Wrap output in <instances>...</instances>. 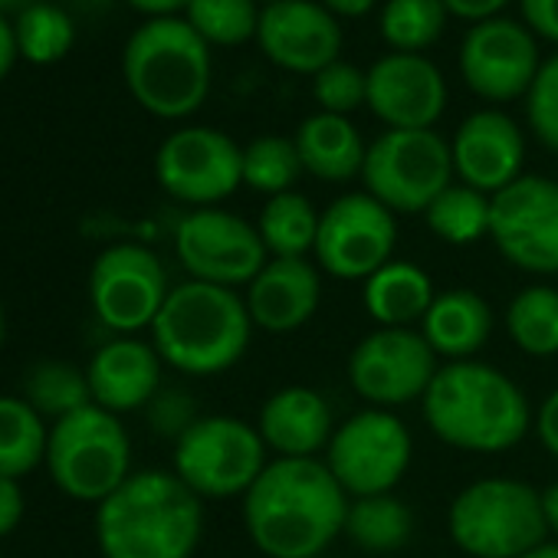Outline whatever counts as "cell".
I'll use <instances>...</instances> for the list:
<instances>
[{"instance_id": "39", "label": "cell", "mask_w": 558, "mask_h": 558, "mask_svg": "<svg viewBox=\"0 0 558 558\" xmlns=\"http://www.w3.org/2000/svg\"><path fill=\"white\" fill-rule=\"evenodd\" d=\"M145 414H148L151 430L161 434V437H171V440H178V437L201 417L187 391H181V388H165V385H161V391L148 401Z\"/></svg>"}, {"instance_id": "35", "label": "cell", "mask_w": 558, "mask_h": 558, "mask_svg": "<svg viewBox=\"0 0 558 558\" xmlns=\"http://www.w3.org/2000/svg\"><path fill=\"white\" fill-rule=\"evenodd\" d=\"M444 0H388L381 11V40L391 53H424L447 27Z\"/></svg>"}, {"instance_id": "40", "label": "cell", "mask_w": 558, "mask_h": 558, "mask_svg": "<svg viewBox=\"0 0 558 558\" xmlns=\"http://www.w3.org/2000/svg\"><path fill=\"white\" fill-rule=\"evenodd\" d=\"M519 11L535 40H548L558 47V0H519Z\"/></svg>"}, {"instance_id": "47", "label": "cell", "mask_w": 558, "mask_h": 558, "mask_svg": "<svg viewBox=\"0 0 558 558\" xmlns=\"http://www.w3.org/2000/svg\"><path fill=\"white\" fill-rule=\"evenodd\" d=\"M542 512H545V525L548 532L558 535V480L551 486L542 489Z\"/></svg>"}, {"instance_id": "24", "label": "cell", "mask_w": 558, "mask_h": 558, "mask_svg": "<svg viewBox=\"0 0 558 558\" xmlns=\"http://www.w3.org/2000/svg\"><path fill=\"white\" fill-rule=\"evenodd\" d=\"M493 332V310L473 290H444L434 296L427 316L421 319V336L437 359L470 362Z\"/></svg>"}, {"instance_id": "46", "label": "cell", "mask_w": 558, "mask_h": 558, "mask_svg": "<svg viewBox=\"0 0 558 558\" xmlns=\"http://www.w3.org/2000/svg\"><path fill=\"white\" fill-rule=\"evenodd\" d=\"M319 4L336 14L339 21H359L365 14H372V8L378 4V0H319Z\"/></svg>"}, {"instance_id": "19", "label": "cell", "mask_w": 558, "mask_h": 558, "mask_svg": "<svg viewBox=\"0 0 558 558\" xmlns=\"http://www.w3.org/2000/svg\"><path fill=\"white\" fill-rule=\"evenodd\" d=\"M365 106L385 129H434L447 109V80L424 53H388L368 70Z\"/></svg>"}, {"instance_id": "23", "label": "cell", "mask_w": 558, "mask_h": 558, "mask_svg": "<svg viewBox=\"0 0 558 558\" xmlns=\"http://www.w3.org/2000/svg\"><path fill=\"white\" fill-rule=\"evenodd\" d=\"M256 430L272 457L310 460L329 447L336 434V421L329 401L316 388L287 385L263 401Z\"/></svg>"}, {"instance_id": "25", "label": "cell", "mask_w": 558, "mask_h": 558, "mask_svg": "<svg viewBox=\"0 0 558 558\" xmlns=\"http://www.w3.org/2000/svg\"><path fill=\"white\" fill-rule=\"evenodd\" d=\"M293 142L306 174L329 184H345L352 178H362L368 145L355 129V122H349V116L316 112L300 122Z\"/></svg>"}, {"instance_id": "16", "label": "cell", "mask_w": 558, "mask_h": 558, "mask_svg": "<svg viewBox=\"0 0 558 558\" xmlns=\"http://www.w3.org/2000/svg\"><path fill=\"white\" fill-rule=\"evenodd\" d=\"M437 372V355L421 329H375L349 355L352 391L381 411L424 401Z\"/></svg>"}, {"instance_id": "41", "label": "cell", "mask_w": 558, "mask_h": 558, "mask_svg": "<svg viewBox=\"0 0 558 558\" xmlns=\"http://www.w3.org/2000/svg\"><path fill=\"white\" fill-rule=\"evenodd\" d=\"M24 509H27V499H24L21 480L0 476V538H8L21 525Z\"/></svg>"}, {"instance_id": "44", "label": "cell", "mask_w": 558, "mask_h": 558, "mask_svg": "<svg viewBox=\"0 0 558 558\" xmlns=\"http://www.w3.org/2000/svg\"><path fill=\"white\" fill-rule=\"evenodd\" d=\"M129 8H135L138 14H145L148 21L155 17H178L187 11L191 0H125Z\"/></svg>"}, {"instance_id": "51", "label": "cell", "mask_w": 558, "mask_h": 558, "mask_svg": "<svg viewBox=\"0 0 558 558\" xmlns=\"http://www.w3.org/2000/svg\"><path fill=\"white\" fill-rule=\"evenodd\" d=\"M256 4H263V8H266V4H279V0H256Z\"/></svg>"}, {"instance_id": "30", "label": "cell", "mask_w": 558, "mask_h": 558, "mask_svg": "<svg viewBox=\"0 0 558 558\" xmlns=\"http://www.w3.org/2000/svg\"><path fill=\"white\" fill-rule=\"evenodd\" d=\"M506 332L529 359L558 355V290L545 283L519 290L506 310Z\"/></svg>"}, {"instance_id": "10", "label": "cell", "mask_w": 558, "mask_h": 558, "mask_svg": "<svg viewBox=\"0 0 558 558\" xmlns=\"http://www.w3.org/2000/svg\"><path fill=\"white\" fill-rule=\"evenodd\" d=\"M414 440L408 424L381 408L352 414L336 427L326 447V466L349 493V499L395 493L411 466Z\"/></svg>"}, {"instance_id": "21", "label": "cell", "mask_w": 558, "mask_h": 558, "mask_svg": "<svg viewBox=\"0 0 558 558\" xmlns=\"http://www.w3.org/2000/svg\"><path fill=\"white\" fill-rule=\"evenodd\" d=\"M253 329L287 336L303 329L323 303V269L313 259H266L243 293Z\"/></svg>"}, {"instance_id": "17", "label": "cell", "mask_w": 558, "mask_h": 558, "mask_svg": "<svg viewBox=\"0 0 558 558\" xmlns=\"http://www.w3.org/2000/svg\"><path fill=\"white\" fill-rule=\"evenodd\" d=\"M542 70L535 34L512 17L473 24L460 44V76L483 102H515L529 96Z\"/></svg>"}, {"instance_id": "49", "label": "cell", "mask_w": 558, "mask_h": 558, "mask_svg": "<svg viewBox=\"0 0 558 558\" xmlns=\"http://www.w3.org/2000/svg\"><path fill=\"white\" fill-rule=\"evenodd\" d=\"M31 4H37V0H0V14H21V11H27Z\"/></svg>"}, {"instance_id": "32", "label": "cell", "mask_w": 558, "mask_h": 558, "mask_svg": "<svg viewBox=\"0 0 558 558\" xmlns=\"http://www.w3.org/2000/svg\"><path fill=\"white\" fill-rule=\"evenodd\" d=\"M24 401L50 424L73 411L89 408L93 391H89L86 368H76V365L57 362V359L34 365L24 381Z\"/></svg>"}, {"instance_id": "7", "label": "cell", "mask_w": 558, "mask_h": 558, "mask_svg": "<svg viewBox=\"0 0 558 558\" xmlns=\"http://www.w3.org/2000/svg\"><path fill=\"white\" fill-rule=\"evenodd\" d=\"M44 463L63 496L99 506L132 476V440L119 414L89 404L50 424Z\"/></svg>"}, {"instance_id": "3", "label": "cell", "mask_w": 558, "mask_h": 558, "mask_svg": "<svg viewBox=\"0 0 558 558\" xmlns=\"http://www.w3.org/2000/svg\"><path fill=\"white\" fill-rule=\"evenodd\" d=\"M427 427L466 453H506L532 427L522 388L486 362H447L424 395Z\"/></svg>"}, {"instance_id": "26", "label": "cell", "mask_w": 558, "mask_h": 558, "mask_svg": "<svg viewBox=\"0 0 558 558\" xmlns=\"http://www.w3.org/2000/svg\"><path fill=\"white\" fill-rule=\"evenodd\" d=\"M434 279L411 259H391L365 279V313L378 329H411L434 303Z\"/></svg>"}, {"instance_id": "28", "label": "cell", "mask_w": 558, "mask_h": 558, "mask_svg": "<svg viewBox=\"0 0 558 558\" xmlns=\"http://www.w3.org/2000/svg\"><path fill=\"white\" fill-rule=\"evenodd\" d=\"M414 532V512L395 493L362 496L349 502L345 532L355 548L368 555H388L408 545Z\"/></svg>"}, {"instance_id": "20", "label": "cell", "mask_w": 558, "mask_h": 558, "mask_svg": "<svg viewBox=\"0 0 558 558\" xmlns=\"http://www.w3.org/2000/svg\"><path fill=\"white\" fill-rule=\"evenodd\" d=\"M450 155L460 184L489 197L525 174V135L499 109H480L466 116L453 132Z\"/></svg>"}, {"instance_id": "2", "label": "cell", "mask_w": 558, "mask_h": 558, "mask_svg": "<svg viewBox=\"0 0 558 558\" xmlns=\"http://www.w3.org/2000/svg\"><path fill=\"white\" fill-rule=\"evenodd\" d=\"M204 535V499L174 470H138L96 506L102 558H191Z\"/></svg>"}, {"instance_id": "34", "label": "cell", "mask_w": 558, "mask_h": 558, "mask_svg": "<svg viewBox=\"0 0 558 558\" xmlns=\"http://www.w3.org/2000/svg\"><path fill=\"white\" fill-rule=\"evenodd\" d=\"M303 174L296 142L287 135H259L243 145V184L256 194H287Z\"/></svg>"}, {"instance_id": "8", "label": "cell", "mask_w": 558, "mask_h": 558, "mask_svg": "<svg viewBox=\"0 0 558 558\" xmlns=\"http://www.w3.org/2000/svg\"><path fill=\"white\" fill-rule=\"evenodd\" d=\"M266 453L256 424L233 414H201L174 440V476L201 499H243L266 470Z\"/></svg>"}, {"instance_id": "38", "label": "cell", "mask_w": 558, "mask_h": 558, "mask_svg": "<svg viewBox=\"0 0 558 558\" xmlns=\"http://www.w3.org/2000/svg\"><path fill=\"white\" fill-rule=\"evenodd\" d=\"M525 116L532 135L558 155V53L542 60V70L525 96Z\"/></svg>"}, {"instance_id": "14", "label": "cell", "mask_w": 558, "mask_h": 558, "mask_svg": "<svg viewBox=\"0 0 558 558\" xmlns=\"http://www.w3.org/2000/svg\"><path fill=\"white\" fill-rule=\"evenodd\" d=\"M489 240L515 266L535 276L558 272V181L522 174L489 207Z\"/></svg>"}, {"instance_id": "27", "label": "cell", "mask_w": 558, "mask_h": 558, "mask_svg": "<svg viewBox=\"0 0 558 558\" xmlns=\"http://www.w3.org/2000/svg\"><path fill=\"white\" fill-rule=\"evenodd\" d=\"M319 217L323 214L306 194L287 191L266 197L256 217V233L272 259H310V253H316Z\"/></svg>"}, {"instance_id": "31", "label": "cell", "mask_w": 558, "mask_h": 558, "mask_svg": "<svg viewBox=\"0 0 558 558\" xmlns=\"http://www.w3.org/2000/svg\"><path fill=\"white\" fill-rule=\"evenodd\" d=\"M489 207L493 197L483 191H473L466 184L444 187L434 204L424 210V220L434 236H440L450 246H470L483 236H489Z\"/></svg>"}, {"instance_id": "37", "label": "cell", "mask_w": 558, "mask_h": 558, "mask_svg": "<svg viewBox=\"0 0 558 558\" xmlns=\"http://www.w3.org/2000/svg\"><path fill=\"white\" fill-rule=\"evenodd\" d=\"M313 99H316L319 112L352 116L355 109H362L368 102V70H362L349 60H336L319 76H313Z\"/></svg>"}, {"instance_id": "9", "label": "cell", "mask_w": 558, "mask_h": 558, "mask_svg": "<svg viewBox=\"0 0 558 558\" xmlns=\"http://www.w3.org/2000/svg\"><path fill=\"white\" fill-rule=\"evenodd\" d=\"M453 155L434 129H388L368 145L362 181L365 191L391 214H424L434 197L453 184Z\"/></svg>"}, {"instance_id": "13", "label": "cell", "mask_w": 558, "mask_h": 558, "mask_svg": "<svg viewBox=\"0 0 558 558\" xmlns=\"http://www.w3.org/2000/svg\"><path fill=\"white\" fill-rule=\"evenodd\" d=\"M161 191L187 207H217L243 184V148L220 129L184 125L155 155Z\"/></svg>"}, {"instance_id": "45", "label": "cell", "mask_w": 558, "mask_h": 558, "mask_svg": "<svg viewBox=\"0 0 558 558\" xmlns=\"http://www.w3.org/2000/svg\"><path fill=\"white\" fill-rule=\"evenodd\" d=\"M17 57H21V50H17V34H14V24H11L4 14H0V80H4V76L14 70Z\"/></svg>"}, {"instance_id": "5", "label": "cell", "mask_w": 558, "mask_h": 558, "mask_svg": "<svg viewBox=\"0 0 558 558\" xmlns=\"http://www.w3.org/2000/svg\"><path fill=\"white\" fill-rule=\"evenodd\" d=\"M122 76L132 99L155 119H187L207 96L214 80L210 47L184 17L145 21L122 50Z\"/></svg>"}, {"instance_id": "22", "label": "cell", "mask_w": 558, "mask_h": 558, "mask_svg": "<svg viewBox=\"0 0 558 558\" xmlns=\"http://www.w3.org/2000/svg\"><path fill=\"white\" fill-rule=\"evenodd\" d=\"M161 355L151 342L135 336H116L86 365L93 404L109 414L145 411L148 401L161 391Z\"/></svg>"}, {"instance_id": "11", "label": "cell", "mask_w": 558, "mask_h": 558, "mask_svg": "<svg viewBox=\"0 0 558 558\" xmlns=\"http://www.w3.org/2000/svg\"><path fill=\"white\" fill-rule=\"evenodd\" d=\"M171 293L168 269L155 250L142 243L106 246L89 269V306L116 336L151 329Z\"/></svg>"}, {"instance_id": "33", "label": "cell", "mask_w": 558, "mask_h": 558, "mask_svg": "<svg viewBox=\"0 0 558 558\" xmlns=\"http://www.w3.org/2000/svg\"><path fill=\"white\" fill-rule=\"evenodd\" d=\"M14 34H17V50L27 63L50 66L73 50L76 24L63 8L50 4V0H37V4L17 14Z\"/></svg>"}, {"instance_id": "15", "label": "cell", "mask_w": 558, "mask_h": 558, "mask_svg": "<svg viewBox=\"0 0 558 558\" xmlns=\"http://www.w3.org/2000/svg\"><path fill=\"white\" fill-rule=\"evenodd\" d=\"M398 220L368 191L336 197L319 217L316 266L336 279H365L395 259Z\"/></svg>"}, {"instance_id": "42", "label": "cell", "mask_w": 558, "mask_h": 558, "mask_svg": "<svg viewBox=\"0 0 558 558\" xmlns=\"http://www.w3.org/2000/svg\"><path fill=\"white\" fill-rule=\"evenodd\" d=\"M532 427H535V437L545 447V453L558 460V388L538 404Z\"/></svg>"}, {"instance_id": "43", "label": "cell", "mask_w": 558, "mask_h": 558, "mask_svg": "<svg viewBox=\"0 0 558 558\" xmlns=\"http://www.w3.org/2000/svg\"><path fill=\"white\" fill-rule=\"evenodd\" d=\"M509 0H444V8L450 17L457 21H466L470 27L473 24H483V21H493V17H502Z\"/></svg>"}, {"instance_id": "12", "label": "cell", "mask_w": 558, "mask_h": 558, "mask_svg": "<svg viewBox=\"0 0 558 558\" xmlns=\"http://www.w3.org/2000/svg\"><path fill=\"white\" fill-rule=\"evenodd\" d=\"M174 253L191 279L227 290L250 287V279L269 259L256 223L220 207L184 214L174 227Z\"/></svg>"}, {"instance_id": "1", "label": "cell", "mask_w": 558, "mask_h": 558, "mask_svg": "<svg viewBox=\"0 0 558 558\" xmlns=\"http://www.w3.org/2000/svg\"><path fill=\"white\" fill-rule=\"evenodd\" d=\"M349 502L326 460L272 457L243 496V525L266 558H316L345 532Z\"/></svg>"}, {"instance_id": "6", "label": "cell", "mask_w": 558, "mask_h": 558, "mask_svg": "<svg viewBox=\"0 0 558 558\" xmlns=\"http://www.w3.org/2000/svg\"><path fill=\"white\" fill-rule=\"evenodd\" d=\"M447 532L470 558H519L548 535L542 493L512 476L473 480L453 496Z\"/></svg>"}, {"instance_id": "36", "label": "cell", "mask_w": 558, "mask_h": 558, "mask_svg": "<svg viewBox=\"0 0 558 558\" xmlns=\"http://www.w3.org/2000/svg\"><path fill=\"white\" fill-rule=\"evenodd\" d=\"M259 11L263 8H256V0H191L184 21L210 50H230L246 40H256Z\"/></svg>"}, {"instance_id": "18", "label": "cell", "mask_w": 558, "mask_h": 558, "mask_svg": "<svg viewBox=\"0 0 558 558\" xmlns=\"http://www.w3.org/2000/svg\"><path fill=\"white\" fill-rule=\"evenodd\" d=\"M256 47L269 63L296 76H319L342 60V21L319 0H279L259 11Z\"/></svg>"}, {"instance_id": "50", "label": "cell", "mask_w": 558, "mask_h": 558, "mask_svg": "<svg viewBox=\"0 0 558 558\" xmlns=\"http://www.w3.org/2000/svg\"><path fill=\"white\" fill-rule=\"evenodd\" d=\"M4 339H8V319H4V306H0V349H4Z\"/></svg>"}, {"instance_id": "48", "label": "cell", "mask_w": 558, "mask_h": 558, "mask_svg": "<svg viewBox=\"0 0 558 558\" xmlns=\"http://www.w3.org/2000/svg\"><path fill=\"white\" fill-rule=\"evenodd\" d=\"M519 558H558V542H542V545L529 548V551L519 555Z\"/></svg>"}, {"instance_id": "29", "label": "cell", "mask_w": 558, "mask_h": 558, "mask_svg": "<svg viewBox=\"0 0 558 558\" xmlns=\"http://www.w3.org/2000/svg\"><path fill=\"white\" fill-rule=\"evenodd\" d=\"M50 424L14 395H0V476L24 480L47 460Z\"/></svg>"}, {"instance_id": "4", "label": "cell", "mask_w": 558, "mask_h": 558, "mask_svg": "<svg viewBox=\"0 0 558 558\" xmlns=\"http://www.w3.org/2000/svg\"><path fill=\"white\" fill-rule=\"evenodd\" d=\"M148 332L165 365L187 378H210L246 355L253 319L236 290L184 279L171 287Z\"/></svg>"}]
</instances>
